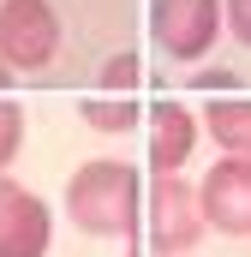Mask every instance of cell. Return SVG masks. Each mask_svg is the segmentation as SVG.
Wrapping results in <instances>:
<instances>
[{
	"label": "cell",
	"instance_id": "cell-1",
	"mask_svg": "<svg viewBox=\"0 0 251 257\" xmlns=\"http://www.w3.org/2000/svg\"><path fill=\"white\" fill-rule=\"evenodd\" d=\"M66 215L90 233V239H132L144 221V180L132 162L96 156L66 180Z\"/></svg>",
	"mask_w": 251,
	"mask_h": 257
},
{
	"label": "cell",
	"instance_id": "cell-2",
	"mask_svg": "<svg viewBox=\"0 0 251 257\" xmlns=\"http://www.w3.org/2000/svg\"><path fill=\"white\" fill-rule=\"evenodd\" d=\"M144 227H150V251L156 257H191V245L209 233L197 186L180 174H150L144 186Z\"/></svg>",
	"mask_w": 251,
	"mask_h": 257
},
{
	"label": "cell",
	"instance_id": "cell-3",
	"mask_svg": "<svg viewBox=\"0 0 251 257\" xmlns=\"http://www.w3.org/2000/svg\"><path fill=\"white\" fill-rule=\"evenodd\" d=\"M150 36L168 60H203L221 36V0H150Z\"/></svg>",
	"mask_w": 251,
	"mask_h": 257
},
{
	"label": "cell",
	"instance_id": "cell-4",
	"mask_svg": "<svg viewBox=\"0 0 251 257\" xmlns=\"http://www.w3.org/2000/svg\"><path fill=\"white\" fill-rule=\"evenodd\" d=\"M60 48V18L48 0H0V60L12 72H36Z\"/></svg>",
	"mask_w": 251,
	"mask_h": 257
},
{
	"label": "cell",
	"instance_id": "cell-5",
	"mask_svg": "<svg viewBox=\"0 0 251 257\" xmlns=\"http://www.w3.org/2000/svg\"><path fill=\"white\" fill-rule=\"evenodd\" d=\"M203 221L227 239H251V156H221L197 180Z\"/></svg>",
	"mask_w": 251,
	"mask_h": 257
},
{
	"label": "cell",
	"instance_id": "cell-6",
	"mask_svg": "<svg viewBox=\"0 0 251 257\" xmlns=\"http://www.w3.org/2000/svg\"><path fill=\"white\" fill-rule=\"evenodd\" d=\"M48 245H54L48 203L12 174H0V257H48Z\"/></svg>",
	"mask_w": 251,
	"mask_h": 257
},
{
	"label": "cell",
	"instance_id": "cell-7",
	"mask_svg": "<svg viewBox=\"0 0 251 257\" xmlns=\"http://www.w3.org/2000/svg\"><path fill=\"white\" fill-rule=\"evenodd\" d=\"M197 132L203 120L186 102H156L150 108V174H180L197 150Z\"/></svg>",
	"mask_w": 251,
	"mask_h": 257
},
{
	"label": "cell",
	"instance_id": "cell-8",
	"mask_svg": "<svg viewBox=\"0 0 251 257\" xmlns=\"http://www.w3.org/2000/svg\"><path fill=\"white\" fill-rule=\"evenodd\" d=\"M203 132L215 138L221 156H251V96H239V90L209 96V108H203Z\"/></svg>",
	"mask_w": 251,
	"mask_h": 257
},
{
	"label": "cell",
	"instance_id": "cell-9",
	"mask_svg": "<svg viewBox=\"0 0 251 257\" xmlns=\"http://www.w3.org/2000/svg\"><path fill=\"white\" fill-rule=\"evenodd\" d=\"M78 114H84L90 132H126L138 120V102H132V90H90L78 102Z\"/></svg>",
	"mask_w": 251,
	"mask_h": 257
},
{
	"label": "cell",
	"instance_id": "cell-10",
	"mask_svg": "<svg viewBox=\"0 0 251 257\" xmlns=\"http://www.w3.org/2000/svg\"><path fill=\"white\" fill-rule=\"evenodd\" d=\"M18 144H24V108H18L12 96H0V174L12 168Z\"/></svg>",
	"mask_w": 251,
	"mask_h": 257
},
{
	"label": "cell",
	"instance_id": "cell-11",
	"mask_svg": "<svg viewBox=\"0 0 251 257\" xmlns=\"http://www.w3.org/2000/svg\"><path fill=\"white\" fill-rule=\"evenodd\" d=\"M138 54H108V66H102V90H138Z\"/></svg>",
	"mask_w": 251,
	"mask_h": 257
},
{
	"label": "cell",
	"instance_id": "cell-12",
	"mask_svg": "<svg viewBox=\"0 0 251 257\" xmlns=\"http://www.w3.org/2000/svg\"><path fill=\"white\" fill-rule=\"evenodd\" d=\"M221 24L233 30V42L251 48V0H221Z\"/></svg>",
	"mask_w": 251,
	"mask_h": 257
},
{
	"label": "cell",
	"instance_id": "cell-13",
	"mask_svg": "<svg viewBox=\"0 0 251 257\" xmlns=\"http://www.w3.org/2000/svg\"><path fill=\"white\" fill-rule=\"evenodd\" d=\"M197 90H203V96H227V90H233V72H227V66H203V72H197Z\"/></svg>",
	"mask_w": 251,
	"mask_h": 257
},
{
	"label": "cell",
	"instance_id": "cell-14",
	"mask_svg": "<svg viewBox=\"0 0 251 257\" xmlns=\"http://www.w3.org/2000/svg\"><path fill=\"white\" fill-rule=\"evenodd\" d=\"M12 78H18V72H12V66L0 60V96H12Z\"/></svg>",
	"mask_w": 251,
	"mask_h": 257
},
{
	"label": "cell",
	"instance_id": "cell-15",
	"mask_svg": "<svg viewBox=\"0 0 251 257\" xmlns=\"http://www.w3.org/2000/svg\"><path fill=\"white\" fill-rule=\"evenodd\" d=\"M126 257H132V251H126Z\"/></svg>",
	"mask_w": 251,
	"mask_h": 257
}]
</instances>
